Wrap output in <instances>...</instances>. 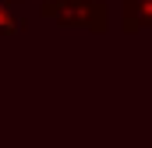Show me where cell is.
<instances>
[{
  "label": "cell",
  "mask_w": 152,
  "mask_h": 148,
  "mask_svg": "<svg viewBox=\"0 0 152 148\" xmlns=\"http://www.w3.org/2000/svg\"><path fill=\"white\" fill-rule=\"evenodd\" d=\"M120 28L127 36L152 32V0H120Z\"/></svg>",
  "instance_id": "cell-2"
},
{
  "label": "cell",
  "mask_w": 152,
  "mask_h": 148,
  "mask_svg": "<svg viewBox=\"0 0 152 148\" xmlns=\"http://www.w3.org/2000/svg\"><path fill=\"white\" fill-rule=\"evenodd\" d=\"M7 4H21V0H7Z\"/></svg>",
  "instance_id": "cell-4"
},
{
  "label": "cell",
  "mask_w": 152,
  "mask_h": 148,
  "mask_svg": "<svg viewBox=\"0 0 152 148\" xmlns=\"http://www.w3.org/2000/svg\"><path fill=\"white\" fill-rule=\"evenodd\" d=\"M14 32H25V18H18L7 4H0V36H14Z\"/></svg>",
  "instance_id": "cell-3"
},
{
  "label": "cell",
  "mask_w": 152,
  "mask_h": 148,
  "mask_svg": "<svg viewBox=\"0 0 152 148\" xmlns=\"http://www.w3.org/2000/svg\"><path fill=\"white\" fill-rule=\"evenodd\" d=\"M42 18H53L64 28H85L99 36L110 28V7L103 0H42Z\"/></svg>",
  "instance_id": "cell-1"
}]
</instances>
